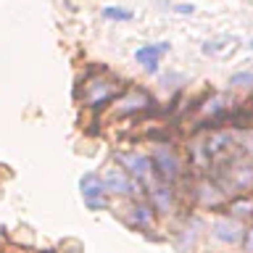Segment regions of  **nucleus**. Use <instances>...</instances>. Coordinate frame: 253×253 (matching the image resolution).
Listing matches in <instances>:
<instances>
[{
	"label": "nucleus",
	"instance_id": "1",
	"mask_svg": "<svg viewBox=\"0 0 253 253\" xmlns=\"http://www.w3.org/2000/svg\"><path fill=\"white\" fill-rule=\"evenodd\" d=\"M122 92V82L114 77H108V74H100V77H92L90 82L84 84V103L90 108H100L103 103H108V100H114L116 95Z\"/></svg>",
	"mask_w": 253,
	"mask_h": 253
},
{
	"label": "nucleus",
	"instance_id": "2",
	"mask_svg": "<svg viewBox=\"0 0 253 253\" xmlns=\"http://www.w3.org/2000/svg\"><path fill=\"white\" fill-rule=\"evenodd\" d=\"M79 187H82V198H84V203L90 206V209H103L106 206V187H103V182L98 174H84L82 179H79Z\"/></svg>",
	"mask_w": 253,
	"mask_h": 253
},
{
	"label": "nucleus",
	"instance_id": "3",
	"mask_svg": "<svg viewBox=\"0 0 253 253\" xmlns=\"http://www.w3.org/2000/svg\"><path fill=\"white\" fill-rule=\"evenodd\" d=\"M150 164H153V169L158 171V177H161V179H166V182L177 179L179 161H177V156H174L169 148H158L153 153V158H150Z\"/></svg>",
	"mask_w": 253,
	"mask_h": 253
},
{
	"label": "nucleus",
	"instance_id": "4",
	"mask_svg": "<svg viewBox=\"0 0 253 253\" xmlns=\"http://www.w3.org/2000/svg\"><path fill=\"white\" fill-rule=\"evenodd\" d=\"M100 182H103V187H106V190H111V193H119V195H126V193H132V190H134L132 179L126 177V171L116 169V166L106 169V174L100 177Z\"/></svg>",
	"mask_w": 253,
	"mask_h": 253
},
{
	"label": "nucleus",
	"instance_id": "5",
	"mask_svg": "<svg viewBox=\"0 0 253 253\" xmlns=\"http://www.w3.org/2000/svg\"><path fill=\"white\" fill-rule=\"evenodd\" d=\"M169 50V42H158V45H145L140 47L137 53H134V58H137V63H142V69L148 71V74H156L158 71V58Z\"/></svg>",
	"mask_w": 253,
	"mask_h": 253
},
{
	"label": "nucleus",
	"instance_id": "6",
	"mask_svg": "<svg viewBox=\"0 0 253 253\" xmlns=\"http://www.w3.org/2000/svg\"><path fill=\"white\" fill-rule=\"evenodd\" d=\"M150 103H153V100H150L148 92H142V90H129L122 100H119V114H134V111L145 108V106H150Z\"/></svg>",
	"mask_w": 253,
	"mask_h": 253
},
{
	"label": "nucleus",
	"instance_id": "7",
	"mask_svg": "<svg viewBox=\"0 0 253 253\" xmlns=\"http://www.w3.org/2000/svg\"><path fill=\"white\" fill-rule=\"evenodd\" d=\"M124 161V166L129 169L134 177H140V179H145L150 177V171H153V164H150V158L148 156H134V153H122L119 156Z\"/></svg>",
	"mask_w": 253,
	"mask_h": 253
},
{
	"label": "nucleus",
	"instance_id": "8",
	"mask_svg": "<svg viewBox=\"0 0 253 253\" xmlns=\"http://www.w3.org/2000/svg\"><path fill=\"white\" fill-rule=\"evenodd\" d=\"M213 235H216L221 243H237L240 240V224L232 219H219L216 224H213Z\"/></svg>",
	"mask_w": 253,
	"mask_h": 253
},
{
	"label": "nucleus",
	"instance_id": "9",
	"mask_svg": "<svg viewBox=\"0 0 253 253\" xmlns=\"http://www.w3.org/2000/svg\"><path fill=\"white\" fill-rule=\"evenodd\" d=\"M103 16H106V19H114V21H129L132 11H124V8H103Z\"/></svg>",
	"mask_w": 253,
	"mask_h": 253
},
{
	"label": "nucleus",
	"instance_id": "10",
	"mask_svg": "<svg viewBox=\"0 0 253 253\" xmlns=\"http://www.w3.org/2000/svg\"><path fill=\"white\" fill-rule=\"evenodd\" d=\"M153 198H156V203L161 206V209H166V206L171 203V193H169L166 187H156V190H153Z\"/></svg>",
	"mask_w": 253,
	"mask_h": 253
},
{
	"label": "nucleus",
	"instance_id": "11",
	"mask_svg": "<svg viewBox=\"0 0 253 253\" xmlns=\"http://www.w3.org/2000/svg\"><path fill=\"white\" fill-rule=\"evenodd\" d=\"M134 219L140 221V224H150V209H145V206H137V209H134Z\"/></svg>",
	"mask_w": 253,
	"mask_h": 253
},
{
	"label": "nucleus",
	"instance_id": "12",
	"mask_svg": "<svg viewBox=\"0 0 253 253\" xmlns=\"http://www.w3.org/2000/svg\"><path fill=\"white\" fill-rule=\"evenodd\" d=\"M232 84H253V74H232Z\"/></svg>",
	"mask_w": 253,
	"mask_h": 253
},
{
	"label": "nucleus",
	"instance_id": "13",
	"mask_svg": "<svg viewBox=\"0 0 253 253\" xmlns=\"http://www.w3.org/2000/svg\"><path fill=\"white\" fill-rule=\"evenodd\" d=\"M221 142H224V137H216V140H213V145H221ZM219 150H221V148H211V150H209V156H216Z\"/></svg>",
	"mask_w": 253,
	"mask_h": 253
},
{
	"label": "nucleus",
	"instance_id": "14",
	"mask_svg": "<svg viewBox=\"0 0 253 253\" xmlns=\"http://www.w3.org/2000/svg\"><path fill=\"white\" fill-rule=\"evenodd\" d=\"M245 248H248V251H253V229H251L248 235H245Z\"/></svg>",
	"mask_w": 253,
	"mask_h": 253
},
{
	"label": "nucleus",
	"instance_id": "15",
	"mask_svg": "<svg viewBox=\"0 0 253 253\" xmlns=\"http://www.w3.org/2000/svg\"><path fill=\"white\" fill-rule=\"evenodd\" d=\"M251 47H253V42H251Z\"/></svg>",
	"mask_w": 253,
	"mask_h": 253
}]
</instances>
